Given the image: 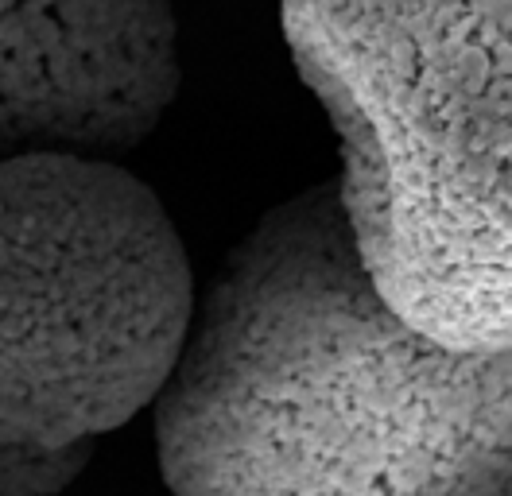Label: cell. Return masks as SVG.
I'll use <instances>...</instances> for the list:
<instances>
[{
	"label": "cell",
	"instance_id": "6da1fadb",
	"mask_svg": "<svg viewBox=\"0 0 512 496\" xmlns=\"http://www.w3.org/2000/svg\"><path fill=\"white\" fill-rule=\"evenodd\" d=\"M152 407L175 496H512L509 353L384 307L334 179L229 248Z\"/></svg>",
	"mask_w": 512,
	"mask_h": 496
},
{
	"label": "cell",
	"instance_id": "7a4b0ae2",
	"mask_svg": "<svg viewBox=\"0 0 512 496\" xmlns=\"http://www.w3.org/2000/svg\"><path fill=\"white\" fill-rule=\"evenodd\" d=\"M280 24L377 299L450 353H509L512 0H284Z\"/></svg>",
	"mask_w": 512,
	"mask_h": 496
},
{
	"label": "cell",
	"instance_id": "3957f363",
	"mask_svg": "<svg viewBox=\"0 0 512 496\" xmlns=\"http://www.w3.org/2000/svg\"><path fill=\"white\" fill-rule=\"evenodd\" d=\"M194 314L187 248L113 159H0V496H51L160 396Z\"/></svg>",
	"mask_w": 512,
	"mask_h": 496
},
{
	"label": "cell",
	"instance_id": "277c9868",
	"mask_svg": "<svg viewBox=\"0 0 512 496\" xmlns=\"http://www.w3.org/2000/svg\"><path fill=\"white\" fill-rule=\"evenodd\" d=\"M183 82L171 0H0V159L140 148Z\"/></svg>",
	"mask_w": 512,
	"mask_h": 496
}]
</instances>
